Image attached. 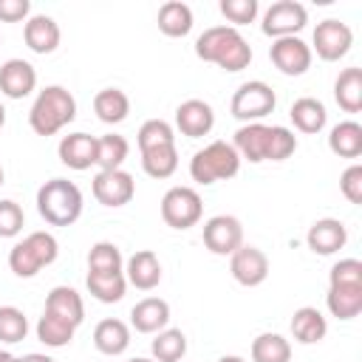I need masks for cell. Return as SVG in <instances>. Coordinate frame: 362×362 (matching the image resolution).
Returning a JSON list of instances; mask_svg holds the SVG:
<instances>
[{
  "label": "cell",
  "mask_w": 362,
  "mask_h": 362,
  "mask_svg": "<svg viewBox=\"0 0 362 362\" xmlns=\"http://www.w3.org/2000/svg\"><path fill=\"white\" fill-rule=\"evenodd\" d=\"M195 54H198V59L215 62L218 68H223L229 74L243 71L252 62V45L232 25H209L195 40Z\"/></svg>",
  "instance_id": "6da1fadb"
},
{
  "label": "cell",
  "mask_w": 362,
  "mask_h": 362,
  "mask_svg": "<svg viewBox=\"0 0 362 362\" xmlns=\"http://www.w3.org/2000/svg\"><path fill=\"white\" fill-rule=\"evenodd\" d=\"M74 119H76V99L62 85L42 88L28 110V124L37 136H54Z\"/></svg>",
  "instance_id": "7a4b0ae2"
},
{
  "label": "cell",
  "mask_w": 362,
  "mask_h": 362,
  "mask_svg": "<svg viewBox=\"0 0 362 362\" xmlns=\"http://www.w3.org/2000/svg\"><path fill=\"white\" fill-rule=\"evenodd\" d=\"M82 192L68 178H51L37 189V212L51 226H71L82 215Z\"/></svg>",
  "instance_id": "3957f363"
},
{
  "label": "cell",
  "mask_w": 362,
  "mask_h": 362,
  "mask_svg": "<svg viewBox=\"0 0 362 362\" xmlns=\"http://www.w3.org/2000/svg\"><path fill=\"white\" fill-rule=\"evenodd\" d=\"M238 170H240V156L235 153V147L229 141H212L189 158V175H192V181H198L204 187H209L215 181L235 178Z\"/></svg>",
  "instance_id": "277c9868"
},
{
  "label": "cell",
  "mask_w": 362,
  "mask_h": 362,
  "mask_svg": "<svg viewBox=\"0 0 362 362\" xmlns=\"http://www.w3.org/2000/svg\"><path fill=\"white\" fill-rule=\"evenodd\" d=\"M277 105V96L272 90V85L260 82V79H252V82H243L235 93H232V102H229V113L249 124V122H260L263 116H269Z\"/></svg>",
  "instance_id": "5b68a950"
},
{
  "label": "cell",
  "mask_w": 362,
  "mask_h": 362,
  "mask_svg": "<svg viewBox=\"0 0 362 362\" xmlns=\"http://www.w3.org/2000/svg\"><path fill=\"white\" fill-rule=\"evenodd\" d=\"M204 204L192 187H170L161 198V218L173 229H189L201 221Z\"/></svg>",
  "instance_id": "8992f818"
},
{
  "label": "cell",
  "mask_w": 362,
  "mask_h": 362,
  "mask_svg": "<svg viewBox=\"0 0 362 362\" xmlns=\"http://www.w3.org/2000/svg\"><path fill=\"white\" fill-rule=\"evenodd\" d=\"M351 45H354V31H351V25L342 23V20L328 17V20L317 23L308 48H311V54H317L320 59L337 62V59H342V57L351 51Z\"/></svg>",
  "instance_id": "52a82bcc"
},
{
  "label": "cell",
  "mask_w": 362,
  "mask_h": 362,
  "mask_svg": "<svg viewBox=\"0 0 362 362\" xmlns=\"http://www.w3.org/2000/svg\"><path fill=\"white\" fill-rule=\"evenodd\" d=\"M308 23V11L303 3L297 0H277L266 8L263 14V34L272 37V40H280V37H297Z\"/></svg>",
  "instance_id": "ba28073f"
},
{
  "label": "cell",
  "mask_w": 362,
  "mask_h": 362,
  "mask_svg": "<svg viewBox=\"0 0 362 362\" xmlns=\"http://www.w3.org/2000/svg\"><path fill=\"white\" fill-rule=\"evenodd\" d=\"M90 189H93V198H96L102 206H113V209H116V206H124V204L133 201V195H136V181H133V175L124 173V170H99V173L93 175Z\"/></svg>",
  "instance_id": "9c48e42d"
},
{
  "label": "cell",
  "mask_w": 362,
  "mask_h": 362,
  "mask_svg": "<svg viewBox=\"0 0 362 362\" xmlns=\"http://www.w3.org/2000/svg\"><path fill=\"white\" fill-rule=\"evenodd\" d=\"M311 57L314 54H311L308 42H303L300 37H280L269 48V59L286 76H303L311 68Z\"/></svg>",
  "instance_id": "30bf717a"
},
{
  "label": "cell",
  "mask_w": 362,
  "mask_h": 362,
  "mask_svg": "<svg viewBox=\"0 0 362 362\" xmlns=\"http://www.w3.org/2000/svg\"><path fill=\"white\" fill-rule=\"evenodd\" d=\"M204 246L212 255H232L243 246V226L235 215H212L204 223Z\"/></svg>",
  "instance_id": "8fae6325"
},
{
  "label": "cell",
  "mask_w": 362,
  "mask_h": 362,
  "mask_svg": "<svg viewBox=\"0 0 362 362\" xmlns=\"http://www.w3.org/2000/svg\"><path fill=\"white\" fill-rule=\"evenodd\" d=\"M229 272L240 286L255 288L269 277V257L257 246H240L229 255Z\"/></svg>",
  "instance_id": "7c38bea8"
},
{
  "label": "cell",
  "mask_w": 362,
  "mask_h": 362,
  "mask_svg": "<svg viewBox=\"0 0 362 362\" xmlns=\"http://www.w3.org/2000/svg\"><path fill=\"white\" fill-rule=\"evenodd\" d=\"M37 88V71L31 62L11 57L0 65V93L8 99H25Z\"/></svg>",
  "instance_id": "4fadbf2b"
},
{
  "label": "cell",
  "mask_w": 362,
  "mask_h": 362,
  "mask_svg": "<svg viewBox=\"0 0 362 362\" xmlns=\"http://www.w3.org/2000/svg\"><path fill=\"white\" fill-rule=\"evenodd\" d=\"M345 240H348V229L339 218H320L305 232V243L314 255H334L345 246Z\"/></svg>",
  "instance_id": "5bb4252c"
},
{
  "label": "cell",
  "mask_w": 362,
  "mask_h": 362,
  "mask_svg": "<svg viewBox=\"0 0 362 362\" xmlns=\"http://www.w3.org/2000/svg\"><path fill=\"white\" fill-rule=\"evenodd\" d=\"M175 127L189 139H201L215 127V113L204 99H187L175 107Z\"/></svg>",
  "instance_id": "9a60e30c"
},
{
  "label": "cell",
  "mask_w": 362,
  "mask_h": 362,
  "mask_svg": "<svg viewBox=\"0 0 362 362\" xmlns=\"http://www.w3.org/2000/svg\"><path fill=\"white\" fill-rule=\"evenodd\" d=\"M59 161L71 170H90L96 164V136L88 133H68L62 136L59 147Z\"/></svg>",
  "instance_id": "2e32d148"
},
{
  "label": "cell",
  "mask_w": 362,
  "mask_h": 362,
  "mask_svg": "<svg viewBox=\"0 0 362 362\" xmlns=\"http://www.w3.org/2000/svg\"><path fill=\"white\" fill-rule=\"evenodd\" d=\"M170 322V303L161 297H144L130 308V325L139 334H158Z\"/></svg>",
  "instance_id": "e0dca14e"
},
{
  "label": "cell",
  "mask_w": 362,
  "mask_h": 362,
  "mask_svg": "<svg viewBox=\"0 0 362 362\" xmlns=\"http://www.w3.org/2000/svg\"><path fill=\"white\" fill-rule=\"evenodd\" d=\"M23 40H25V45H28L34 54H51V51H57L59 40H62V31H59V25H57L54 17H48V14H34V17L25 20Z\"/></svg>",
  "instance_id": "ac0fdd59"
},
{
  "label": "cell",
  "mask_w": 362,
  "mask_h": 362,
  "mask_svg": "<svg viewBox=\"0 0 362 362\" xmlns=\"http://www.w3.org/2000/svg\"><path fill=\"white\" fill-rule=\"evenodd\" d=\"M266 144H269V124L263 122H249V124H240L235 130V139H232V147L240 158L252 161V164H260L266 161Z\"/></svg>",
  "instance_id": "d6986e66"
},
{
  "label": "cell",
  "mask_w": 362,
  "mask_h": 362,
  "mask_svg": "<svg viewBox=\"0 0 362 362\" xmlns=\"http://www.w3.org/2000/svg\"><path fill=\"white\" fill-rule=\"evenodd\" d=\"M124 280L141 291H150L161 283V263L156 257V252L150 249H139L127 257V272H124Z\"/></svg>",
  "instance_id": "ffe728a7"
},
{
  "label": "cell",
  "mask_w": 362,
  "mask_h": 362,
  "mask_svg": "<svg viewBox=\"0 0 362 362\" xmlns=\"http://www.w3.org/2000/svg\"><path fill=\"white\" fill-rule=\"evenodd\" d=\"M45 311L59 317V320H65V322H71L74 328L82 325V320H85L82 294L76 288H71V286H54L48 291V297H45Z\"/></svg>",
  "instance_id": "44dd1931"
},
{
  "label": "cell",
  "mask_w": 362,
  "mask_h": 362,
  "mask_svg": "<svg viewBox=\"0 0 362 362\" xmlns=\"http://www.w3.org/2000/svg\"><path fill=\"white\" fill-rule=\"evenodd\" d=\"M93 345L99 354H107V356H119L127 351L130 345V328L127 322L116 320V317H107L102 320L96 328H93Z\"/></svg>",
  "instance_id": "7402d4cb"
},
{
  "label": "cell",
  "mask_w": 362,
  "mask_h": 362,
  "mask_svg": "<svg viewBox=\"0 0 362 362\" xmlns=\"http://www.w3.org/2000/svg\"><path fill=\"white\" fill-rule=\"evenodd\" d=\"M325 334H328V322H325V317H322L320 308L303 305V308L294 311V317H291V337L297 342L314 345V342L325 339Z\"/></svg>",
  "instance_id": "603a6c76"
},
{
  "label": "cell",
  "mask_w": 362,
  "mask_h": 362,
  "mask_svg": "<svg viewBox=\"0 0 362 362\" xmlns=\"http://www.w3.org/2000/svg\"><path fill=\"white\" fill-rule=\"evenodd\" d=\"M288 116H291V122H294V127H297L300 133H320V130L325 127V122H328L325 105H322L320 99H314V96H300V99H294Z\"/></svg>",
  "instance_id": "cb8c5ba5"
},
{
  "label": "cell",
  "mask_w": 362,
  "mask_h": 362,
  "mask_svg": "<svg viewBox=\"0 0 362 362\" xmlns=\"http://www.w3.org/2000/svg\"><path fill=\"white\" fill-rule=\"evenodd\" d=\"M328 147L339 158H359L362 156V124L354 119H345L331 127Z\"/></svg>",
  "instance_id": "d4e9b609"
},
{
  "label": "cell",
  "mask_w": 362,
  "mask_h": 362,
  "mask_svg": "<svg viewBox=\"0 0 362 362\" xmlns=\"http://www.w3.org/2000/svg\"><path fill=\"white\" fill-rule=\"evenodd\" d=\"M334 99L345 113L362 110V68H345L339 71L334 82Z\"/></svg>",
  "instance_id": "484cf974"
},
{
  "label": "cell",
  "mask_w": 362,
  "mask_h": 362,
  "mask_svg": "<svg viewBox=\"0 0 362 362\" xmlns=\"http://www.w3.org/2000/svg\"><path fill=\"white\" fill-rule=\"evenodd\" d=\"M93 113L99 116V122L105 124H119L127 119L130 113V99L124 90L119 88H102L96 96H93Z\"/></svg>",
  "instance_id": "4316f807"
},
{
  "label": "cell",
  "mask_w": 362,
  "mask_h": 362,
  "mask_svg": "<svg viewBox=\"0 0 362 362\" xmlns=\"http://www.w3.org/2000/svg\"><path fill=\"white\" fill-rule=\"evenodd\" d=\"M325 305L337 320H354L362 311V286H328Z\"/></svg>",
  "instance_id": "83f0119b"
},
{
  "label": "cell",
  "mask_w": 362,
  "mask_h": 362,
  "mask_svg": "<svg viewBox=\"0 0 362 362\" xmlns=\"http://www.w3.org/2000/svg\"><path fill=\"white\" fill-rule=\"evenodd\" d=\"M158 31L167 37H187L192 31V8L181 0H167L158 8Z\"/></svg>",
  "instance_id": "f1b7e54d"
},
{
  "label": "cell",
  "mask_w": 362,
  "mask_h": 362,
  "mask_svg": "<svg viewBox=\"0 0 362 362\" xmlns=\"http://www.w3.org/2000/svg\"><path fill=\"white\" fill-rule=\"evenodd\" d=\"M249 356L252 362H288L291 359V342L280 334H257L252 339V348H249Z\"/></svg>",
  "instance_id": "f546056e"
},
{
  "label": "cell",
  "mask_w": 362,
  "mask_h": 362,
  "mask_svg": "<svg viewBox=\"0 0 362 362\" xmlns=\"http://www.w3.org/2000/svg\"><path fill=\"white\" fill-rule=\"evenodd\" d=\"M85 286H88L90 297H96L99 303H119V300L124 297V291H127L124 272H113V274H96V272H88Z\"/></svg>",
  "instance_id": "4dcf8cb0"
},
{
  "label": "cell",
  "mask_w": 362,
  "mask_h": 362,
  "mask_svg": "<svg viewBox=\"0 0 362 362\" xmlns=\"http://www.w3.org/2000/svg\"><path fill=\"white\" fill-rule=\"evenodd\" d=\"M127 153H130V144L119 133H107V136L96 139V167L99 170H122Z\"/></svg>",
  "instance_id": "1f68e13d"
},
{
  "label": "cell",
  "mask_w": 362,
  "mask_h": 362,
  "mask_svg": "<svg viewBox=\"0 0 362 362\" xmlns=\"http://www.w3.org/2000/svg\"><path fill=\"white\" fill-rule=\"evenodd\" d=\"M141 170L150 178H170L178 170V150H175V144L144 150L141 153Z\"/></svg>",
  "instance_id": "d6a6232c"
},
{
  "label": "cell",
  "mask_w": 362,
  "mask_h": 362,
  "mask_svg": "<svg viewBox=\"0 0 362 362\" xmlns=\"http://www.w3.org/2000/svg\"><path fill=\"white\" fill-rule=\"evenodd\" d=\"M150 351L156 362H181L187 354V337L178 328H164L150 342Z\"/></svg>",
  "instance_id": "836d02e7"
},
{
  "label": "cell",
  "mask_w": 362,
  "mask_h": 362,
  "mask_svg": "<svg viewBox=\"0 0 362 362\" xmlns=\"http://www.w3.org/2000/svg\"><path fill=\"white\" fill-rule=\"evenodd\" d=\"M74 331L76 328L71 322H65V320H59L48 311H42V317L37 320V339L45 348H65L74 339Z\"/></svg>",
  "instance_id": "e575fe53"
},
{
  "label": "cell",
  "mask_w": 362,
  "mask_h": 362,
  "mask_svg": "<svg viewBox=\"0 0 362 362\" xmlns=\"http://www.w3.org/2000/svg\"><path fill=\"white\" fill-rule=\"evenodd\" d=\"M122 252L116 243L110 240H99L90 246L88 252V272H96V274H113V272H122Z\"/></svg>",
  "instance_id": "d590c367"
},
{
  "label": "cell",
  "mask_w": 362,
  "mask_h": 362,
  "mask_svg": "<svg viewBox=\"0 0 362 362\" xmlns=\"http://www.w3.org/2000/svg\"><path fill=\"white\" fill-rule=\"evenodd\" d=\"M136 141H139V153L153 150V147H164V144H175V130H173V124L164 122V119H147V122L139 127Z\"/></svg>",
  "instance_id": "8d00e7d4"
},
{
  "label": "cell",
  "mask_w": 362,
  "mask_h": 362,
  "mask_svg": "<svg viewBox=\"0 0 362 362\" xmlns=\"http://www.w3.org/2000/svg\"><path fill=\"white\" fill-rule=\"evenodd\" d=\"M28 334V317L17 305H0V342L17 345Z\"/></svg>",
  "instance_id": "74e56055"
},
{
  "label": "cell",
  "mask_w": 362,
  "mask_h": 362,
  "mask_svg": "<svg viewBox=\"0 0 362 362\" xmlns=\"http://www.w3.org/2000/svg\"><path fill=\"white\" fill-rule=\"evenodd\" d=\"M8 269H11L17 277H23V280L34 277V274L42 269L40 257H37V255H34V249L25 243V238H23V240H17V243L11 246V252H8Z\"/></svg>",
  "instance_id": "f35d334b"
},
{
  "label": "cell",
  "mask_w": 362,
  "mask_h": 362,
  "mask_svg": "<svg viewBox=\"0 0 362 362\" xmlns=\"http://www.w3.org/2000/svg\"><path fill=\"white\" fill-rule=\"evenodd\" d=\"M294 150H297V136L283 124H272L269 144H266V161H286Z\"/></svg>",
  "instance_id": "ab89813d"
},
{
  "label": "cell",
  "mask_w": 362,
  "mask_h": 362,
  "mask_svg": "<svg viewBox=\"0 0 362 362\" xmlns=\"http://www.w3.org/2000/svg\"><path fill=\"white\" fill-rule=\"evenodd\" d=\"M328 286H362V260L342 257L328 272Z\"/></svg>",
  "instance_id": "60d3db41"
},
{
  "label": "cell",
  "mask_w": 362,
  "mask_h": 362,
  "mask_svg": "<svg viewBox=\"0 0 362 362\" xmlns=\"http://www.w3.org/2000/svg\"><path fill=\"white\" fill-rule=\"evenodd\" d=\"M25 226V212L17 201H0V238H17Z\"/></svg>",
  "instance_id": "b9f144b4"
},
{
  "label": "cell",
  "mask_w": 362,
  "mask_h": 362,
  "mask_svg": "<svg viewBox=\"0 0 362 362\" xmlns=\"http://www.w3.org/2000/svg\"><path fill=\"white\" fill-rule=\"evenodd\" d=\"M260 6L257 0H221V14L235 25H246V23H255Z\"/></svg>",
  "instance_id": "7bdbcfd3"
},
{
  "label": "cell",
  "mask_w": 362,
  "mask_h": 362,
  "mask_svg": "<svg viewBox=\"0 0 362 362\" xmlns=\"http://www.w3.org/2000/svg\"><path fill=\"white\" fill-rule=\"evenodd\" d=\"M25 243L34 249V255L40 257L42 266H51V263L57 260V255H59V243H57V238H54L51 232H45V229L28 232V235H25Z\"/></svg>",
  "instance_id": "ee69618b"
},
{
  "label": "cell",
  "mask_w": 362,
  "mask_h": 362,
  "mask_svg": "<svg viewBox=\"0 0 362 362\" xmlns=\"http://www.w3.org/2000/svg\"><path fill=\"white\" fill-rule=\"evenodd\" d=\"M339 192H342L351 204H362V164H351V167L339 175Z\"/></svg>",
  "instance_id": "f6af8a7d"
},
{
  "label": "cell",
  "mask_w": 362,
  "mask_h": 362,
  "mask_svg": "<svg viewBox=\"0 0 362 362\" xmlns=\"http://www.w3.org/2000/svg\"><path fill=\"white\" fill-rule=\"evenodd\" d=\"M31 11L28 0H0V20L3 23H20Z\"/></svg>",
  "instance_id": "bcb514c9"
},
{
  "label": "cell",
  "mask_w": 362,
  "mask_h": 362,
  "mask_svg": "<svg viewBox=\"0 0 362 362\" xmlns=\"http://www.w3.org/2000/svg\"><path fill=\"white\" fill-rule=\"evenodd\" d=\"M17 362H57V359H51L48 354H25V356H20Z\"/></svg>",
  "instance_id": "7dc6e473"
},
{
  "label": "cell",
  "mask_w": 362,
  "mask_h": 362,
  "mask_svg": "<svg viewBox=\"0 0 362 362\" xmlns=\"http://www.w3.org/2000/svg\"><path fill=\"white\" fill-rule=\"evenodd\" d=\"M0 362H17V356H14V354H8V351H3V348H0Z\"/></svg>",
  "instance_id": "c3c4849f"
},
{
  "label": "cell",
  "mask_w": 362,
  "mask_h": 362,
  "mask_svg": "<svg viewBox=\"0 0 362 362\" xmlns=\"http://www.w3.org/2000/svg\"><path fill=\"white\" fill-rule=\"evenodd\" d=\"M218 362H246L243 356H235V354H229V356H221Z\"/></svg>",
  "instance_id": "681fc988"
},
{
  "label": "cell",
  "mask_w": 362,
  "mask_h": 362,
  "mask_svg": "<svg viewBox=\"0 0 362 362\" xmlns=\"http://www.w3.org/2000/svg\"><path fill=\"white\" fill-rule=\"evenodd\" d=\"M127 362H156V359H147V356H133V359H127Z\"/></svg>",
  "instance_id": "f907efd6"
},
{
  "label": "cell",
  "mask_w": 362,
  "mask_h": 362,
  "mask_svg": "<svg viewBox=\"0 0 362 362\" xmlns=\"http://www.w3.org/2000/svg\"><path fill=\"white\" fill-rule=\"evenodd\" d=\"M3 124H6V107L0 105V130H3Z\"/></svg>",
  "instance_id": "816d5d0a"
},
{
  "label": "cell",
  "mask_w": 362,
  "mask_h": 362,
  "mask_svg": "<svg viewBox=\"0 0 362 362\" xmlns=\"http://www.w3.org/2000/svg\"><path fill=\"white\" fill-rule=\"evenodd\" d=\"M0 187H3V164H0Z\"/></svg>",
  "instance_id": "f5cc1de1"
}]
</instances>
